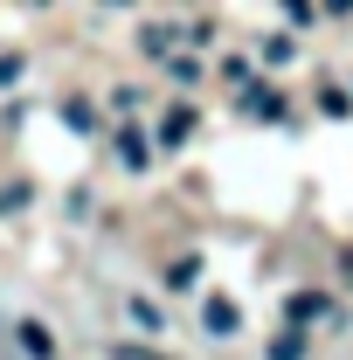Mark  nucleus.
<instances>
[{"mask_svg": "<svg viewBox=\"0 0 353 360\" xmlns=\"http://www.w3.org/2000/svg\"><path fill=\"white\" fill-rule=\"evenodd\" d=\"M333 312H340V305H333V298H319V291H298V298L284 305L291 326H312V319H333Z\"/></svg>", "mask_w": 353, "mask_h": 360, "instance_id": "obj_1", "label": "nucleus"}, {"mask_svg": "<svg viewBox=\"0 0 353 360\" xmlns=\"http://www.w3.org/2000/svg\"><path fill=\"white\" fill-rule=\"evenodd\" d=\"M236 305H229V298H208V305H201V326H208V333H222V340H229V333H236Z\"/></svg>", "mask_w": 353, "mask_h": 360, "instance_id": "obj_2", "label": "nucleus"}, {"mask_svg": "<svg viewBox=\"0 0 353 360\" xmlns=\"http://www.w3.org/2000/svg\"><path fill=\"white\" fill-rule=\"evenodd\" d=\"M187 132H194V111H187V104H174V111H167V125H160V146H180Z\"/></svg>", "mask_w": 353, "mask_h": 360, "instance_id": "obj_3", "label": "nucleus"}, {"mask_svg": "<svg viewBox=\"0 0 353 360\" xmlns=\"http://www.w3.org/2000/svg\"><path fill=\"white\" fill-rule=\"evenodd\" d=\"M21 347H28L35 360H56V340H49V333L35 326V319H21Z\"/></svg>", "mask_w": 353, "mask_h": 360, "instance_id": "obj_4", "label": "nucleus"}, {"mask_svg": "<svg viewBox=\"0 0 353 360\" xmlns=\"http://www.w3.org/2000/svg\"><path fill=\"white\" fill-rule=\"evenodd\" d=\"M118 160H125V167H132V174H139V167L153 160V146H146V139H139V132H118Z\"/></svg>", "mask_w": 353, "mask_h": 360, "instance_id": "obj_5", "label": "nucleus"}, {"mask_svg": "<svg viewBox=\"0 0 353 360\" xmlns=\"http://www.w3.org/2000/svg\"><path fill=\"white\" fill-rule=\"evenodd\" d=\"M250 118H284V97L277 90H250Z\"/></svg>", "mask_w": 353, "mask_h": 360, "instance_id": "obj_6", "label": "nucleus"}, {"mask_svg": "<svg viewBox=\"0 0 353 360\" xmlns=\"http://www.w3.org/2000/svg\"><path fill=\"white\" fill-rule=\"evenodd\" d=\"M270 360H305V340H298V333H277V340H270Z\"/></svg>", "mask_w": 353, "mask_h": 360, "instance_id": "obj_7", "label": "nucleus"}, {"mask_svg": "<svg viewBox=\"0 0 353 360\" xmlns=\"http://www.w3.org/2000/svg\"><path fill=\"white\" fill-rule=\"evenodd\" d=\"M319 104H326V118H347V111H353L347 90H319Z\"/></svg>", "mask_w": 353, "mask_h": 360, "instance_id": "obj_8", "label": "nucleus"}, {"mask_svg": "<svg viewBox=\"0 0 353 360\" xmlns=\"http://www.w3.org/2000/svg\"><path fill=\"white\" fill-rule=\"evenodd\" d=\"M194 277H201V264H194V257H180V264L167 270V284H194Z\"/></svg>", "mask_w": 353, "mask_h": 360, "instance_id": "obj_9", "label": "nucleus"}, {"mask_svg": "<svg viewBox=\"0 0 353 360\" xmlns=\"http://www.w3.org/2000/svg\"><path fill=\"white\" fill-rule=\"evenodd\" d=\"M111 360H160L153 347H111Z\"/></svg>", "mask_w": 353, "mask_h": 360, "instance_id": "obj_10", "label": "nucleus"}]
</instances>
